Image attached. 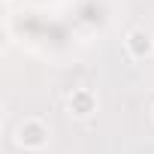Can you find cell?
Listing matches in <instances>:
<instances>
[{
	"label": "cell",
	"instance_id": "obj_1",
	"mask_svg": "<svg viewBox=\"0 0 154 154\" xmlns=\"http://www.w3.org/2000/svg\"><path fill=\"white\" fill-rule=\"evenodd\" d=\"M130 48H133L136 54H145V51L151 48V36H148L145 30H133V33H130Z\"/></svg>",
	"mask_w": 154,
	"mask_h": 154
}]
</instances>
